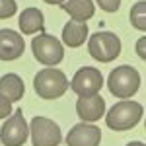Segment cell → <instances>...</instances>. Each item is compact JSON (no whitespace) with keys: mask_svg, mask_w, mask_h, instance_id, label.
<instances>
[{"mask_svg":"<svg viewBox=\"0 0 146 146\" xmlns=\"http://www.w3.org/2000/svg\"><path fill=\"white\" fill-rule=\"evenodd\" d=\"M144 43H146V39H144V37H140V39H138V43H136V53H138V56H140V58H144V56H146Z\"/></svg>","mask_w":146,"mask_h":146,"instance_id":"ffe728a7","label":"cell"},{"mask_svg":"<svg viewBox=\"0 0 146 146\" xmlns=\"http://www.w3.org/2000/svg\"><path fill=\"white\" fill-rule=\"evenodd\" d=\"M86 41H88V23L70 20L62 27V43L64 45L76 49V47H82Z\"/></svg>","mask_w":146,"mask_h":146,"instance_id":"7c38bea8","label":"cell"},{"mask_svg":"<svg viewBox=\"0 0 146 146\" xmlns=\"http://www.w3.org/2000/svg\"><path fill=\"white\" fill-rule=\"evenodd\" d=\"M18 10L16 0H0V20H8L12 18Z\"/></svg>","mask_w":146,"mask_h":146,"instance_id":"e0dca14e","label":"cell"},{"mask_svg":"<svg viewBox=\"0 0 146 146\" xmlns=\"http://www.w3.org/2000/svg\"><path fill=\"white\" fill-rule=\"evenodd\" d=\"M43 2H47V4H51V6H60V4H64L66 0H43Z\"/></svg>","mask_w":146,"mask_h":146,"instance_id":"44dd1931","label":"cell"},{"mask_svg":"<svg viewBox=\"0 0 146 146\" xmlns=\"http://www.w3.org/2000/svg\"><path fill=\"white\" fill-rule=\"evenodd\" d=\"M33 90L41 100H56L68 90V78L58 68H43L35 74Z\"/></svg>","mask_w":146,"mask_h":146,"instance_id":"7a4b0ae2","label":"cell"},{"mask_svg":"<svg viewBox=\"0 0 146 146\" xmlns=\"http://www.w3.org/2000/svg\"><path fill=\"white\" fill-rule=\"evenodd\" d=\"M23 92H25V86L18 74L10 72L0 78V96H4L8 101H20L23 98Z\"/></svg>","mask_w":146,"mask_h":146,"instance_id":"9a60e30c","label":"cell"},{"mask_svg":"<svg viewBox=\"0 0 146 146\" xmlns=\"http://www.w3.org/2000/svg\"><path fill=\"white\" fill-rule=\"evenodd\" d=\"M12 115V101H8L4 96H0V119H6Z\"/></svg>","mask_w":146,"mask_h":146,"instance_id":"d6986e66","label":"cell"},{"mask_svg":"<svg viewBox=\"0 0 146 146\" xmlns=\"http://www.w3.org/2000/svg\"><path fill=\"white\" fill-rule=\"evenodd\" d=\"M107 88H109V92L115 98L129 100L140 88V74H138L136 68L129 66V64L117 66L111 70V74L107 78Z\"/></svg>","mask_w":146,"mask_h":146,"instance_id":"3957f363","label":"cell"},{"mask_svg":"<svg viewBox=\"0 0 146 146\" xmlns=\"http://www.w3.org/2000/svg\"><path fill=\"white\" fill-rule=\"evenodd\" d=\"M90 55L100 62H111L121 55V41L111 31H98L88 39Z\"/></svg>","mask_w":146,"mask_h":146,"instance_id":"5b68a950","label":"cell"},{"mask_svg":"<svg viewBox=\"0 0 146 146\" xmlns=\"http://www.w3.org/2000/svg\"><path fill=\"white\" fill-rule=\"evenodd\" d=\"M29 136V125L25 123L22 109H16L0 129V142L4 146H23Z\"/></svg>","mask_w":146,"mask_h":146,"instance_id":"8992f818","label":"cell"},{"mask_svg":"<svg viewBox=\"0 0 146 146\" xmlns=\"http://www.w3.org/2000/svg\"><path fill=\"white\" fill-rule=\"evenodd\" d=\"M131 23L138 31H146V2L140 0L131 8Z\"/></svg>","mask_w":146,"mask_h":146,"instance_id":"2e32d148","label":"cell"},{"mask_svg":"<svg viewBox=\"0 0 146 146\" xmlns=\"http://www.w3.org/2000/svg\"><path fill=\"white\" fill-rule=\"evenodd\" d=\"M103 12H117L121 8V0H96Z\"/></svg>","mask_w":146,"mask_h":146,"instance_id":"ac0fdd59","label":"cell"},{"mask_svg":"<svg viewBox=\"0 0 146 146\" xmlns=\"http://www.w3.org/2000/svg\"><path fill=\"white\" fill-rule=\"evenodd\" d=\"M31 51L33 56L45 66H56L62 56H64V47L62 43L56 39L55 35L49 33H39L37 37H33L31 41Z\"/></svg>","mask_w":146,"mask_h":146,"instance_id":"277c9868","label":"cell"},{"mask_svg":"<svg viewBox=\"0 0 146 146\" xmlns=\"http://www.w3.org/2000/svg\"><path fill=\"white\" fill-rule=\"evenodd\" d=\"M62 10L66 12L68 16L74 22H88L92 16L96 14V6L92 0H66L64 4H60Z\"/></svg>","mask_w":146,"mask_h":146,"instance_id":"5bb4252c","label":"cell"},{"mask_svg":"<svg viewBox=\"0 0 146 146\" xmlns=\"http://www.w3.org/2000/svg\"><path fill=\"white\" fill-rule=\"evenodd\" d=\"M33 146H58L62 140L58 125L49 117H33L29 125Z\"/></svg>","mask_w":146,"mask_h":146,"instance_id":"ba28073f","label":"cell"},{"mask_svg":"<svg viewBox=\"0 0 146 146\" xmlns=\"http://www.w3.org/2000/svg\"><path fill=\"white\" fill-rule=\"evenodd\" d=\"M20 29L23 35H33V33H43L45 29V18L39 8H25L20 14Z\"/></svg>","mask_w":146,"mask_h":146,"instance_id":"4fadbf2b","label":"cell"},{"mask_svg":"<svg viewBox=\"0 0 146 146\" xmlns=\"http://www.w3.org/2000/svg\"><path fill=\"white\" fill-rule=\"evenodd\" d=\"M101 129L92 123L74 125L66 135V146H100Z\"/></svg>","mask_w":146,"mask_h":146,"instance_id":"9c48e42d","label":"cell"},{"mask_svg":"<svg viewBox=\"0 0 146 146\" xmlns=\"http://www.w3.org/2000/svg\"><path fill=\"white\" fill-rule=\"evenodd\" d=\"M127 146H146V144H144V142H129Z\"/></svg>","mask_w":146,"mask_h":146,"instance_id":"7402d4cb","label":"cell"},{"mask_svg":"<svg viewBox=\"0 0 146 146\" xmlns=\"http://www.w3.org/2000/svg\"><path fill=\"white\" fill-rule=\"evenodd\" d=\"M25 51V41L14 29H0V60H16Z\"/></svg>","mask_w":146,"mask_h":146,"instance_id":"30bf717a","label":"cell"},{"mask_svg":"<svg viewBox=\"0 0 146 146\" xmlns=\"http://www.w3.org/2000/svg\"><path fill=\"white\" fill-rule=\"evenodd\" d=\"M144 115V109L138 101L133 100H121L119 103H115L109 113L105 115V125L111 129V131H131L135 129L136 125L140 123Z\"/></svg>","mask_w":146,"mask_h":146,"instance_id":"6da1fadb","label":"cell"},{"mask_svg":"<svg viewBox=\"0 0 146 146\" xmlns=\"http://www.w3.org/2000/svg\"><path fill=\"white\" fill-rule=\"evenodd\" d=\"M76 113L82 119V123H96L105 115V100L100 94L90 96V98H78Z\"/></svg>","mask_w":146,"mask_h":146,"instance_id":"8fae6325","label":"cell"},{"mask_svg":"<svg viewBox=\"0 0 146 146\" xmlns=\"http://www.w3.org/2000/svg\"><path fill=\"white\" fill-rule=\"evenodd\" d=\"M68 88H72V92L78 98L96 96L103 88V74L94 66H84L72 76V82H68Z\"/></svg>","mask_w":146,"mask_h":146,"instance_id":"52a82bcc","label":"cell"}]
</instances>
